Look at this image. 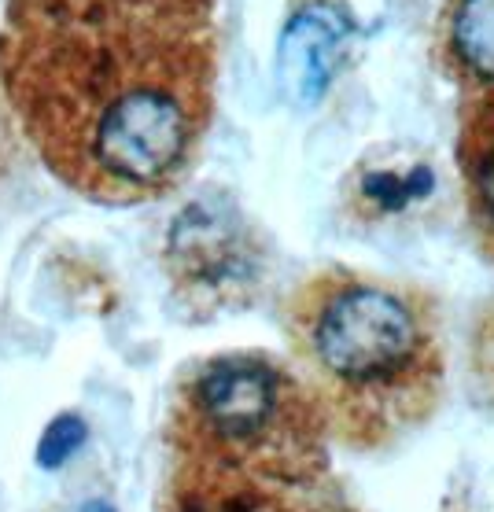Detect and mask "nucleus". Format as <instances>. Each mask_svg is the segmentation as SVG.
Segmentation results:
<instances>
[{"label":"nucleus","mask_w":494,"mask_h":512,"mask_svg":"<svg viewBox=\"0 0 494 512\" xmlns=\"http://www.w3.org/2000/svg\"><path fill=\"white\" fill-rule=\"evenodd\" d=\"M458 174L480 251L494 262V89L465 93L458 129Z\"/></svg>","instance_id":"4"},{"label":"nucleus","mask_w":494,"mask_h":512,"mask_svg":"<svg viewBox=\"0 0 494 512\" xmlns=\"http://www.w3.org/2000/svg\"><path fill=\"white\" fill-rule=\"evenodd\" d=\"M214 0H8L0 82L41 163L130 207L189 174L214 115Z\"/></svg>","instance_id":"1"},{"label":"nucleus","mask_w":494,"mask_h":512,"mask_svg":"<svg viewBox=\"0 0 494 512\" xmlns=\"http://www.w3.org/2000/svg\"><path fill=\"white\" fill-rule=\"evenodd\" d=\"M469 373L480 398L494 409V299L480 310L469 339Z\"/></svg>","instance_id":"7"},{"label":"nucleus","mask_w":494,"mask_h":512,"mask_svg":"<svg viewBox=\"0 0 494 512\" xmlns=\"http://www.w3.org/2000/svg\"><path fill=\"white\" fill-rule=\"evenodd\" d=\"M351 34L347 12L310 0L288 19L281 37V70L299 96H318L332 74V59Z\"/></svg>","instance_id":"6"},{"label":"nucleus","mask_w":494,"mask_h":512,"mask_svg":"<svg viewBox=\"0 0 494 512\" xmlns=\"http://www.w3.org/2000/svg\"><path fill=\"white\" fill-rule=\"evenodd\" d=\"M329 428L292 365L233 350L181 373L166 417L170 487L189 505H229L303 487L325 468Z\"/></svg>","instance_id":"3"},{"label":"nucleus","mask_w":494,"mask_h":512,"mask_svg":"<svg viewBox=\"0 0 494 512\" xmlns=\"http://www.w3.org/2000/svg\"><path fill=\"white\" fill-rule=\"evenodd\" d=\"M281 325L292 369L340 446L388 450L436 417L447 354L439 310L421 288L329 266L295 284Z\"/></svg>","instance_id":"2"},{"label":"nucleus","mask_w":494,"mask_h":512,"mask_svg":"<svg viewBox=\"0 0 494 512\" xmlns=\"http://www.w3.org/2000/svg\"><path fill=\"white\" fill-rule=\"evenodd\" d=\"M436 59L465 93L494 89V0H447L436 26Z\"/></svg>","instance_id":"5"}]
</instances>
